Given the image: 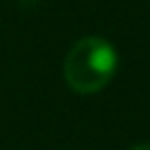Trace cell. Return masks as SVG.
I'll list each match as a JSON object with an SVG mask.
<instances>
[{
    "label": "cell",
    "mask_w": 150,
    "mask_h": 150,
    "mask_svg": "<svg viewBox=\"0 0 150 150\" xmlns=\"http://www.w3.org/2000/svg\"><path fill=\"white\" fill-rule=\"evenodd\" d=\"M117 71V53L104 38H82L64 57V80L75 93H97Z\"/></svg>",
    "instance_id": "1"
},
{
    "label": "cell",
    "mask_w": 150,
    "mask_h": 150,
    "mask_svg": "<svg viewBox=\"0 0 150 150\" xmlns=\"http://www.w3.org/2000/svg\"><path fill=\"white\" fill-rule=\"evenodd\" d=\"M130 150H150V144H141V146H135V148Z\"/></svg>",
    "instance_id": "2"
}]
</instances>
